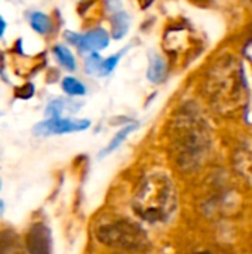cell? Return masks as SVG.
<instances>
[{
	"label": "cell",
	"instance_id": "cell-13",
	"mask_svg": "<svg viewBox=\"0 0 252 254\" xmlns=\"http://www.w3.org/2000/svg\"><path fill=\"white\" fill-rule=\"evenodd\" d=\"M137 127H138V124H129L128 127L122 128V129H120L114 137H113V140H111V141H110V143H108L102 150H101V153H100V155H101V158H104V156H107L108 153L114 152V150H116V149H117V147H119L125 140H126V137H128L131 132H134V131H135V128H137Z\"/></svg>",
	"mask_w": 252,
	"mask_h": 254
},
{
	"label": "cell",
	"instance_id": "cell-7",
	"mask_svg": "<svg viewBox=\"0 0 252 254\" xmlns=\"http://www.w3.org/2000/svg\"><path fill=\"white\" fill-rule=\"evenodd\" d=\"M25 247L28 254H50V231L45 223H34L30 228Z\"/></svg>",
	"mask_w": 252,
	"mask_h": 254
},
{
	"label": "cell",
	"instance_id": "cell-17",
	"mask_svg": "<svg viewBox=\"0 0 252 254\" xmlns=\"http://www.w3.org/2000/svg\"><path fill=\"white\" fill-rule=\"evenodd\" d=\"M65 103L62 100H53L52 103H49L48 109H46V115L49 116L48 119H53V118H61V113L64 110Z\"/></svg>",
	"mask_w": 252,
	"mask_h": 254
},
{
	"label": "cell",
	"instance_id": "cell-12",
	"mask_svg": "<svg viewBox=\"0 0 252 254\" xmlns=\"http://www.w3.org/2000/svg\"><path fill=\"white\" fill-rule=\"evenodd\" d=\"M166 76V64L163 61V58L157 54H151L150 55V63H149V71H147V77L154 82L159 83L165 79Z\"/></svg>",
	"mask_w": 252,
	"mask_h": 254
},
{
	"label": "cell",
	"instance_id": "cell-14",
	"mask_svg": "<svg viewBox=\"0 0 252 254\" xmlns=\"http://www.w3.org/2000/svg\"><path fill=\"white\" fill-rule=\"evenodd\" d=\"M30 25L39 34H46L48 31H50V27H52L49 16L42 12H34L30 15Z\"/></svg>",
	"mask_w": 252,
	"mask_h": 254
},
{
	"label": "cell",
	"instance_id": "cell-21",
	"mask_svg": "<svg viewBox=\"0 0 252 254\" xmlns=\"http://www.w3.org/2000/svg\"><path fill=\"white\" fill-rule=\"evenodd\" d=\"M1 211H3V202L0 201V214H1Z\"/></svg>",
	"mask_w": 252,
	"mask_h": 254
},
{
	"label": "cell",
	"instance_id": "cell-22",
	"mask_svg": "<svg viewBox=\"0 0 252 254\" xmlns=\"http://www.w3.org/2000/svg\"><path fill=\"white\" fill-rule=\"evenodd\" d=\"M0 188H1V182H0Z\"/></svg>",
	"mask_w": 252,
	"mask_h": 254
},
{
	"label": "cell",
	"instance_id": "cell-5",
	"mask_svg": "<svg viewBox=\"0 0 252 254\" xmlns=\"http://www.w3.org/2000/svg\"><path fill=\"white\" fill-rule=\"evenodd\" d=\"M91 127V122L88 119H64V118H53V119H45L34 128L36 135H61V134H70V132H79L85 131Z\"/></svg>",
	"mask_w": 252,
	"mask_h": 254
},
{
	"label": "cell",
	"instance_id": "cell-4",
	"mask_svg": "<svg viewBox=\"0 0 252 254\" xmlns=\"http://www.w3.org/2000/svg\"><path fill=\"white\" fill-rule=\"evenodd\" d=\"M97 240L110 249L137 252L143 250L147 243L146 232L135 223L128 220H113L98 226Z\"/></svg>",
	"mask_w": 252,
	"mask_h": 254
},
{
	"label": "cell",
	"instance_id": "cell-20",
	"mask_svg": "<svg viewBox=\"0 0 252 254\" xmlns=\"http://www.w3.org/2000/svg\"><path fill=\"white\" fill-rule=\"evenodd\" d=\"M195 254H212L211 252H199V253H195Z\"/></svg>",
	"mask_w": 252,
	"mask_h": 254
},
{
	"label": "cell",
	"instance_id": "cell-15",
	"mask_svg": "<svg viewBox=\"0 0 252 254\" xmlns=\"http://www.w3.org/2000/svg\"><path fill=\"white\" fill-rule=\"evenodd\" d=\"M53 54H55L56 60L59 61V64L62 67H65L70 71L76 70V60H74V57H73V54L70 52L68 48L62 46V45H56L53 48Z\"/></svg>",
	"mask_w": 252,
	"mask_h": 254
},
{
	"label": "cell",
	"instance_id": "cell-8",
	"mask_svg": "<svg viewBox=\"0 0 252 254\" xmlns=\"http://www.w3.org/2000/svg\"><path fill=\"white\" fill-rule=\"evenodd\" d=\"M233 167L241 177L252 185V137L245 138L233 153Z\"/></svg>",
	"mask_w": 252,
	"mask_h": 254
},
{
	"label": "cell",
	"instance_id": "cell-10",
	"mask_svg": "<svg viewBox=\"0 0 252 254\" xmlns=\"http://www.w3.org/2000/svg\"><path fill=\"white\" fill-rule=\"evenodd\" d=\"M0 254H22V246L13 231H0Z\"/></svg>",
	"mask_w": 252,
	"mask_h": 254
},
{
	"label": "cell",
	"instance_id": "cell-9",
	"mask_svg": "<svg viewBox=\"0 0 252 254\" xmlns=\"http://www.w3.org/2000/svg\"><path fill=\"white\" fill-rule=\"evenodd\" d=\"M120 57L122 54H116L108 58H101L100 55L92 54L86 60V70L89 74H94V76H107L116 68Z\"/></svg>",
	"mask_w": 252,
	"mask_h": 254
},
{
	"label": "cell",
	"instance_id": "cell-19",
	"mask_svg": "<svg viewBox=\"0 0 252 254\" xmlns=\"http://www.w3.org/2000/svg\"><path fill=\"white\" fill-rule=\"evenodd\" d=\"M4 30H6V22H4V19L1 18V15H0V37L3 36Z\"/></svg>",
	"mask_w": 252,
	"mask_h": 254
},
{
	"label": "cell",
	"instance_id": "cell-1",
	"mask_svg": "<svg viewBox=\"0 0 252 254\" xmlns=\"http://www.w3.org/2000/svg\"><path fill=\"white\" fill-rule=\"evenodd\" d=\"M169 149L178 168L192 173L209 156L212 149L211 125L195 101H186L169 124Z\"/></svg>",
	"mask_w": 252,
	"mask_h": 254
},
{
	"label": "cell",
	"instance_id": "cell-11",
	"mask_svg": "<svg viewBox=\"0 0 252 254\" xmlns=\"http://www.w3.org/2000/svg\"><path fill=\"white\" fill-rule=\"evenodd\" d=\"M129 30V16L125 10L116 9L111 13V36L114 39H122Z\"/></svg>",
	"mask_w": 252,
	"mask_h": 254
},
{
	"label": "cell",
	"instance_id": "cell-2",
	"mask_svg": "<svg viewBox=\"0 0 252 254\" xmlns=\"http://www.w3.org/2000/svg\"><path fill=\"white\" fill-rule=\"evenodd\" d=\"M205 88L211 106L221 115H235L247 106L248 88L244 65L232 54L220 57L211 65Z\"/></svg>",
	"mask_w": 252,
	"mask_h": 254
},
{
	"label": "cell",
	"instance_id": "cell-18",
	"mask_svg": "<svg viewBox=\"0 0 252 254\" xmlns=\"http://www.w3.org/2000/svg\"><path fill=\"white\" fill-rule=\"evenodd\" d=\"M33 92H34L33 85H28V91L25 89V86H22V89H18V91H16L18 97H21V98H30V97L33 95Z\"/></svg>",
	"mask_w": 252,
	"mask_h": 254
},
{
	"label": "cell",
	"instance_id": "cell-6",
	"mask_svg": "<svg viewBox=\"0 0 252 254\" xmlns=\"http://www.w3.org/2000/svg\"><path fill=\"white\" fill-rule=\"evenodd\" d=\"M65 39L74 45L80 52H97L102 51L110 43V36L102 28H94L83 34L65 31Z\"/></svg>",
	"mask_w": 252,
	"mask_h": 254
},
{
	"label": "cell",
	"instance_id": "cell-16",
	"mask_svg": "<svg viewBox=\"0 0 252 254\" xmlns=\"http://www.w3.org/2000/svg\"><path fill=\"white\" fill-rule=\"evenodd\" d=\"M61 85H62L64 92L67 95H70V97H80V95H85L86 94L85 85L79 79H76V77H71V76L64 77L62 82H61Z\"/></svg>",
	"mask_w": 252,
	"mask_h": 254
},
{
	"label": "cell",
	"instance_id": "cell-3",
	"mask_svg": "<svg viewBox=\"0 0 252 254\" xmlns=\"http://www.w3.org/2000/svg\"><path fill=\"white\" fill-rule=\"evenodd\" d=\"M178 207L174 182L165 173H151L143 179L132 199V210L147 223H163Z\"/></svg>",
	"mask_w": 252,
	"mask_h": 254
}]
</instances>
